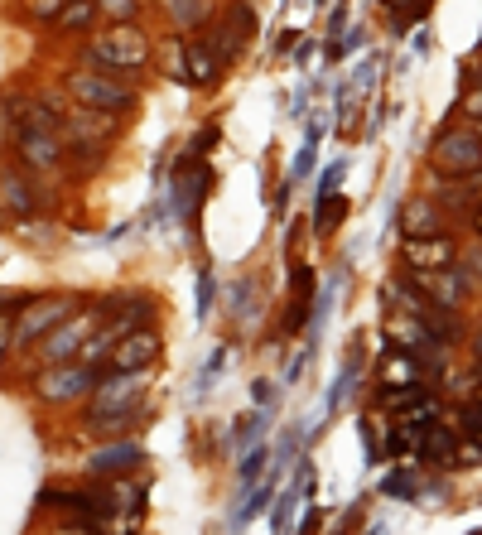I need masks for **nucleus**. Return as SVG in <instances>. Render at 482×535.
Here are the masks:
<instances>
[{
	"mask_svg": "<svg viewBox=\"0 0 482 535\" xmlns=\"http://www.w3.org/2000/svg\"><path fill=\"white\" fill-rule=\"evenodd\" d=\"M381 5L391 10V20H396V25H410L415 15H425L429 0H381Z\"/></svg>",
	"mask_w": 482,
	"mask_h": 535,
	"instance_id": "obj_30",
	"label": "nucleus"
},
{
	"mask_svg": "<svg viewBox=\"0 0 482 535\" xmlns=\"http://www.w3.org/2000/svg\"><path fill=\"white\" fill-rule=\"evenodd\" d=\"M58 160H63L58 135H49V131H20V164H25V169H58Z\"/></svg>",
	"mask_w": 482,
	"mask_h": 535,
	"instance_id": "obj_15",
	"label": "nucleus"
},
{
	"mask_svg": "<svg viewBox=\"0 0 482 535\" xmlns=\"http://www.w3.org/2000/svg\"><path fill=\"white\" fill-rule=\"evenodd\" d=\"M290 280H295V299L314 295V270H309V266H295V275H290Z\"/></svg>",
	"mask_w": 482,
	"mask_h": 535,
	"instance_id": "obj_37",
	"label": "nucleus"
},
{
	"mask_svg": "<svg viewBox=\"0 0 482 535\" xmlns=\"http://www.w3.org/2000/svg\"><path fill=\"white\" fill-rule=\"evenodd\" d=\"M68 92H73L87 111H131L135 107V92L126 82H116V73L78 68V73H68Z\"/></svg>",
	"mask_w": 482,
	"mask_h": 535,
	"instance_id": "obj_2",
	"label": "nucleus"
},
{
	"mask_svg": "<svg viewBox=\"0 0 482 535\" xmlns=\"http://www.w3.org/2000/svg\"><path fill=\"white\" fill-rule=\"evenodd\" d=\"M410 275H415V285H420V290H425L439 309H449V314L458 309V299H463V290H468L463 270H449V266H444V270H410Z\"/></svg>",
	"mask_w": 482,
	"mask_h": 535,
	"instance_id": "obj_12",
	"label": "nucleus"
},
{
	"mask_svg": "<svg viewBox=\"0 0 482 535\" xmlns=\"http://www.w3.org/2000/svg\"><path fill=\"white\" fill-rule=\"evenodd\" d=\"M208 188H213V169H208V164H203V155L193 150V160L174 169V179H169V193H164V198H169L174 217H179V222H188V217L198 213V203H203V193H208Z\"/></svg>",
	"mask_w": 482,
	"mask_h": 535,
	"instance_id": "obj_5",
	"label": "nucleus"
},
{
	"mask_svg": "<svg viewBox=\"0 0 482 535\" xmlns=\"http://www.w3.org/2000/svg\"><path fill=\"white\" fill-rule=\"evenodd\" d=\"M343 169H348V164H333V169H323V179H319V193H314V198H333V188H338V179H343Z\"/></svg>",
	"mask_w": 482,
	"mask_h": 535,
	"instance_id": "obj_36",
	"label": "nucleus"
},
{
	"mask_svg": "<svg viewBox=\"0 0 482 535\" xmlns=\"http://www.w3.org/2000/svg\"><path fill=\"white\" fill-rule=\"evenodd\" d=\"M5 304H15V299H10V295H0V314H5Z\"/></svg>",
	"mask_w": 482,
	"mask_h": 535,
	"instance_id": "obj_46",
	"label": "nucleus"
},
{
	"mask_svg": "<svg viewBox=\"0 0 482 535\" xmlns=\"http://www.w3.org/2000/svg\"><path fill=\"white\" fill-rule=\"evenodd\" d=\"M338 285H343V275H338V280H328V285L319 290V299H314V319H309V348L319 343L323 323H328V314H333V295H338Z\"/></svg>",
	"mask_w": 482,
	"mask_h": 535,
	"instance_id": "obj_24",
	"label": "nucleus"
},
{
	"mask_svg": "<svg viewBox=\"0 0 482 535\" xmlns=\"http://www.w3.org/2000/svg\"><path fill=\"white\" fill-rule=\"evenodd\" d=\"M87 425L97 429V434H107V439H111V434H126V429L135 425V410H126V415H107V420H87Z\"/></svg>",
	"mask_w": 482,
	"mask_h": 535,
	"instance_id": "obj_31",
	"label": "nucleus"
},
{
	"mask_svg": "<svg viewBox=\"0 0 482 535\" xmlns=\"http://www.w3.org/2000/svg\"><path fill=\"white\" fill-rule=\"evenodd\" d=\"M338 217H348V198H338V193H333V198H323L319 213H314V232H319V237H328Z\"/></svg>",
	"mask_w": 482,
	"mask_h": 535,
	"instance_id": "obj_27",
	"label": "nucleus"
},
{
	"mask_svg": "<svg viewBox=\"0 0 482 535\" xmlns=\"http://www.w3.org/2000/svg\"><path fill=\"white\" fill-rule=\"evenodd\" d=\"M92 15H97V0H78V5H63L58 25H63V29H82V25H92Z\"/></svg>",
	"mask_w": 482,
	"mask_h": 535,
	"instance_id": "obj_28",
	"label": "nucleus"
},
{
	"mask_svg": "<svg viewBox=\"0 0 482 535\" xmlns=\"http://www.w3.org/2000/svg\"><path fill=\"white\" fill-rule=\"evenodd\" d=\"M0 203H5L10 213L25 217V213H34V208H39V193H34V188H29L15 169H0Z\"/></svg>",
	"mask_w": 482,
	"mask_h": 535,
	"instance_id": "obj_18",
	"label": "nucleus"
},
{
	"mask_svg": "<svg viewBox=\"0 0 482 535\" xmlns=\"http://www.w3.org/2000/svg\"><path fill=\"white\" fill-rule=\"evenodd\" d=\"M251 396H256V405H275V386L261 376V381H251Z\"/></svg>",
	"mask_w": 482,
	"mask_h": 535,
	"instance_id": "obj_38",
	"label": "nucleus"
},
{
	"mask_svg": "<svg viewBox=\"0 0 482 535\" xmlns=\"http://www.w3.org/2000/svg\"><path fill=\"white\" fill-rule=\"evenodd\" d=\"M227 304H232V319L237 323L251 319V314H256V280H251V275L237 280V285H232V295H227Z\"/></svg>",
	"mask_w": 482,
	"mask_h": 535,
	"instance_id": "obj_25",
	"label": "nucleus"
},
{
	"mask_svg": "<svg viewBox=\"0 0 482 535\" xmlns=\"http://www.w3.org/2000/svg\"><path fill=\"white\" fill-rule=\"evenodd\" d=\"M458 444H463V439H458L454 429H449V425H439V420H434V425L425 429V444H420V458H425V463H458Z\"/></svg>",
	"mask_w": 482,
	"mask_h": 535,
	"instance_id": "obj_17",
	"label": "nucleus"
},
{
	"mask_svg": "<svg viewBox=\"0 0 482 535\" xmlns=\"http://www.w3.org/2000/svg\"><path fill=\"white\" fill-rule=\"evenodd\" d=\"M145 396V372H107L92 391V410L87 420H107V415H126Z\"/></svg>",
	"mask_w": 482,
	"mask_h": 535,
	"instance_id": "obj_4",
	"label": "nucleus"
},
{
	"mask_svg": "<svg viewBox=\"0 0 482 535\" xmlns=\"http://www.w3.org/2000/svg\"><path fill=\"white\" fill-rule=\"evenodd\" d=\"M213 295H217V285H213V270L203 266L198 270V309H193V314H198V323L208 319V314H213Z\"/></svg>",
	"mask_w": 482,
	"mask_h": 535,
	"instance_id": "obj_29",
	"label": "nucleus"
},
{
	"mask_svg": "<svg viewBox=\"0 0 482 535\" xmlns=\"http://www.w3.org/2000/svg\"><path fill=\"white\" fill-rule=\"evenodd\" d=\"M102 376L107 372H97V367H87V362H63V367H49L44 376H34V396L44 405L78 401V396H87Z\"/></svg>",
	"mask_w": 482,
	"mask_h": 535,
	"instance_id": "obj_3",
	"label": "nucleus"
},
{
	"mask_svg": "<svg viewBox=\"0 0 482 535\" xmlns=\"http://www.w3.org/2000/svg\"><path fill=\"white\" fill-rule=\"evenodd\" d=\"M275 497H280V478L270 473V478H261L256 487H251V492H246V502H241L237 516H232V531H241V526H246L251 516H261V511H266Z\"/></svg>",
	"mask_w": 482,
	"mask_h": 535,
	"instance_id": "obj_19",
	"label": "nucleus"
},
{
	"mask_svg": "<svg viewBox=\"0 0 482 535\" xmlns=\"http://www.w3.org/2000/svg\"><path fill=\"white\" fill-rule=\"evenodd\" d=\"M155 362H160V338H155L150 328H140V333H126V338L111 348L107 372H145V367H155Z\"/></svg>",
	"mask_w": 482,
	"mask_h": 535,
	"instance_id": "obj_7",
	"label": "nucleus"
},
{
	"mask_svg": "<svg viewBox=\"0 0 482 535\" xmlns=\"http://www.w3.org/2000/svg\"><path fill=\"white\" fill-rule=\"evenodd\" d=\"M381 497L415 502V497H420V473H415V463H401L396 473H386V478H381Z\"/></svg>",
	"mask_w": 482,
	"mask_h": 535,
	"instance_id": "obj_20",
	"label": "nucleus"
},
{
	"mask_svg": "<svg viewBox=\"0 0 482 535\" xmlns=\"http://www.w3.org/2000/svg\"><path fill=\"white\" fill-rule=\"evenodd\" d=\"M309 362H314V348H304V352H299V357H295V362H290V381H299Z\"/></svg>",
	"mask_w": 482,
	"mask_h": 535,
	"instance_id": "obj_39",
	"label": "nucleus"
},
{
	"mask_svg": "<svg viewBox=\"0 0 482 535\" xmlns=\"http://www.w3.org/2000/svg\"><path fill=\"white\" fill-rule=\"evenodd\" d=\"M54 535H97L92 526H68V531H54Z\"/></svg>",
	"mask_w": 482,
	"mask_h": 535,
	"instance_id": "obj_44",
	"label": "nucleus"
},
{
	"mask_svg": "<svg viewBox=\"0 0 482 535\" xmlns=\"http://www.w3.org/2000/svg\"><path fill=\"white\" fill-rule=\"evenodd\" d=\"M179 58H184V87H213L217 73H222V58L213 54L208 39H184Z\"/></svg>",
	"mask_w": 482,
	"mask_h": 535,
	"instance_id": "obj_10",
	"label": "nucleus"
},
{
	"mask_svg": "<svg viewBox=\"0 0 482 535\" xmlns=\"http://www.w3.org/2000/svg\"><path fill=\"white\" fill-rule=\"evenodd\" d=\"M429 169L444 174V179H468L482 169V140L468 126L463 131H444L429 150Z\"/></svg>",
	"mask_w": 482,
	"mask_h": 535,
	"instance_id": "obj_1",
	"label": "nucleus"
},
{
	"mask_svg": "<svg viewBox=\"0 0 482 535\" xmlns=\"http://www.w3.org/2000/svg\"><path fill=\"white\" fill-rule=\"evenodd\" d=\"M261 434H266V415H261V410H246L237 425H232V449H237V454H251V449L261 444Z\"/></svg>",
	"mask_w": 482,
	"mask_h": 535,
	"instance_id": "obj_21",
	"label": "nucleus"
},
{
	"mask_svg": "<svg viewBox=\"0 0 482 535\" xmlns=\"http://www.w3.org/2000/svg\"><path fill=\"white\" fill-rule=\"evenodd\" d=\"M299 535H319V511H309V516H304V526H299Z\"/></svg>",
	"mask_w": 482,
	"mask_h": 535,
	"instance_id": "obj_41",
	"label": "nucleus"
},
{
	"mask_svg": "<svg viewBox=\"0 0 482 535\" xmlns=\"http://www.w3.org/2000/svg\"><path fill=\"white\" fill-rule=\"evenodd\" d=\"M362 39H367V34H362V29H352V39L343 44V54H357V49H362Z\"/></svg>",
	"mask_w": 482,
	"mask_h": 535,
	"instance_id": "obj_43",
	"label": "nucleus"
},
{
	"mask_svg": "<svg viewBox=\"0 0 482 535\" xmlns=\"http://www.w3.org/2000/svg\"><path fill=\"white\" fill-rule=\"evenodd\" d=\"M478 58H482V49H478Z\"/></svg>",
	"mask_w": 482,
	"mask_h": 535,
	"instance_id": "obj_50",
	"label": "nucleus"
},
{
	"mask_svg": "<svg viewBox=\"0 0 482 535\" xmlns=\"http://www.w3.org/2000/svg\"><path fill=\"white\" fill-rule=\"evenodd\" d=\"M468 131H473V135L482 140V116H468Z\"/></svg>",
	"mask_w": 482,
	"mask_h": 535,
	"instance_id": "obj_45",
	"label": "nucleus"
},
{
	"mask_svg": "<svg viewBox=\"0 0 482 535\" xmlns=\"http://www.w3.org/2000/svg\"><path fill=\"white\" fill-rule=\"evenodd\" d=\"M68 309H73V299H44V304L25 309V319H20V328H15V348H34L39 333H49L54 323L68 319Z\"/></svg>",
	"mask_w": 482,
	"mask_h": 535,
	"instance_id": "obj_11",
	"label": "nucleus"
},
{
	"mask_svg": "<svg viewBox=\"0 0 482 535\" xmlns=\"http://www.w3.org/2000/svg\"><path fill=\"white\" fill-rule=\"evenodd\" d=\"M463 280H468V290H478L482 285V246H473V251H463Z\"/></svg>",
	"mask_w": 482,
	"mask_h": 535,
	"instance_id": "obj_32",
	"label": "nucleus"
},
{
	"mask_svg": "<svg viewBox=\"0 0 482 535\" xmlns=\"http://www.w3.org/2000/svg\"><path fill=\"white\" fill-rule=\"evenodd\" d=\"M295 507H299V487H285V492L275 497V511H270L275 535H290V516H295Z\"/></svg>",
	"mask_w": 482,
	"mask_h": 535,
	"instance_id": "obj_26",
	"label": "nucleus"
},
{
	"mask_svg": "<svg viewBox=\"0 0 482 535\" xmlns=\"http://www.w3.org/2000/svg\"><path fill=\"white\" fill-rule=\"evenodd\" d=\"M420 372H425V362H420L415 352L391 348L386 362H381V391H386V386H391V391H396V386H420V381H425Z\"/></svg>",
	"mask_w": 482,
	"mask_h": 535,
	"instance_id": "obj_16",
	"label": "nucleus"
},
{
	"mask_svg": "<svg viewBox=\"0 0 482 535\" xmlns=\"http://www.w3.org/2000/svg\"><path fill=\"white\" fill-rule=\"evenodd\" d=\"M150 314H155V299H131V304H126V314L111 323V333H116V338H126V333H140Z\"/></svg>",
	"mask_w": 482,
	"mask_h": 535,
	"instance_id": "obj_23",
	"label": "nucleus"
},
{
	"mask_svg": "<svg viewBox=\"0 0 482 535\" xmlns=\"http://www.w3.org/2000/svg\"><path fill=\"white\" fill-rule=\"evenodd\" d=\"M444 222H449V213L434 198H410L401 213V232L405 237H444Z\"/></svg>",
	"mask_w": 482,
	"mask_h": 535,
	"instance_id": "obj_13",
	"label": "nucleus"
},
{
	"mask_svg": "<svg viewBox=\"0 0 482 535\" xmlns=\"http://www.w3.org/2000/svg\"><path fill=\"white\" fill-rule=\"evenodd\" d=\"M401 256L410 270H444V266H454L458 246L454 237H405Z\"/></svg>",
	"mask_w": 482,
	"mask_h": 535,
	"instance_id": "obj_9",
	"label": "nucleus"
},
{
	"mask_svg": "<svg viewBox=\"0 0 482 535\" xmlns=\"http://www.w3.org/2000/svg\"><path fill=\"white\" fill-rule=\"evenodd\" d=\"M15 348V333H10V323L0 319V362H5V352Z\"/></svg>",
	"mask_w": 482,
	"mask_h": 535,
	"instance_id": "obj_40",
	"label": "nucleus"
},
{
	"mask_svg": "<svg viewBox=\"0 0 482 535\" xmlns=\"http://www.w3.org/2000/svg\"><path fill=\"white\" fill-rule=\"evenodd\" d=\"M164 5H174V0H164Z\"/></svg>",
	"mask_w": 482,
	"mask_h": 535,
	"instance_id": "obj_49",
	"label": "nucleus"
},
{
	"mask_svg": "<svg viewBox=\"0 0 482 535\" xmlns=\"http://www.w3.org/2000/svg\"><path fill=\"white\" fill-rule=\"evenodd\" d=\"M97 10H102V15H111V20H121V25H126V20H135V0H97Z\"/></svg>",
	"mask_w": 482,
	"mask_h": 535,
	"instance_id": "obj_33",
	"label": "nucleus"
},
{
	"mask_svg": "<svg viewBox=\"0 0 482 535\" xmlns=\"http://www.w3.org/2000/svg\"><path fill=\"white\" fill-rule=\"evenodd\" d=\"M266 463H270V449H266V444H256L251 454H241V463H237V482H241V492H251V487L261 482V473H266Z\"/></svg>",
	"mask_w": 482,
	"mask_h": 535,
	"instance_id": "obj_22",
	"label": "nucleus"
},
{
	"mask_svg": "<svg viewBox=\"0 0 482 535\" xmlns=\"http://www.w3.org/2000/svg\"><path fill=\"white\" fill-rule=\"evenodd\" d=\"M87 58L102 63V68H140L150 58V44L140 39V29L121 25V29H111V34H102V39H92Z\"/></svg>",
	"mask_w": 482,
	"mask_h": 535,
	"instance_id": "obj_6",
	"label": "nucleus"
},
{
	"mask_svg": "<svg viewBox=\"0 0 482 535\" xmlns=\"http://www.w3.org/2000/svg\"><path fill=\"white\" fill-rule=\"evenodd\" d=\"M87 328H92V319H63L44 338V348H39V362L44 367H63V362H73L82 348H87Z\"/></svg>",
	"mask_w": 482,
	"mask_h": 535,
	"instance_id": "obj_8",
	"label": "nucleus"
},
{
	"mask_svg": "<svg viewBox=\"0 0 482 535\" xmlns=\"http://www.w3.org/2000/svg\"><path fill=\"white\" fill-rule=\"evenodd\" d=\"M367 535H386V526H372V531H367Z\"/></svg>",
	"mask_w": 482,
	"mask_h": 535,
	"instance_id": "obj_47",
	"label": "nucleus"
},
{
	"mask_svg": "<svg viewBox=\"0 0 482 535\" xmlns=\"http://www.w3.org/2000/svg\"><path fill=\"white\" fill-rule=\"evenodd\" d=\"M478 237H482V208H478Z\"/></svg>",
	"mask_w": 482,
	"mask_h": 535,
	"instance_id": "obj_48",
	"label": "nucleus"
},
{
	"mask_svg": "<svg viewBox=\"0 0 482 535\" xmlns=\"http://www.w3.org/2000/svg\"><path fill=\"white\" fill-rule=\"evenodd\" d=\"M434 44H429V29H415V54H429Z\"/></svg>",
	"mask_w": 482,
	"mask_h": 535,
	"instance_id": "obj_42",
	"label": "nucleus"
},
{
	"mask_svg": "<svg viewBox=\"0 0 482 535\" xmlns=\"http://www.w3.org/2000/svg\"><path fill=\"white\" fill-rule=\"evenodd\" d=\"M29 15H39V20H58L63 15V0H25Z\"/></svg>",
	"mask_w": 482,
	"mask_h": 535,
	"instance_id": "obj_35",
	"label": "nucleus"
},
{
	"mask_svg": "<svg viewBox=\"0 0 482 535\" xmlns=\"http://www.w3.org/2000/svg\"><path fill=\"white\" fill-rule=\"evenodd\" d=\"M135 463H145V449L140 444H131V439H121V444H107V449H97L92 454V473H102V478H126Z\"/></svg>",
	"mask_w": 482,
	"mask_h": 535,
	"instance_id": "obj_14",
	"label": "nucleus"
},
{
	"mask_svg": "<svg viewBox=\"0 0 482 535\" xmlns=\"http://www.w3.org/2000/svg\"><path fill=\"white\" fill-rule=\"evenodd\" d=\"M222 362H227V348H217L213 357H208V367H203V376H198V396H208V386H213V376L222 372Z\"/></svg>",
	"mask_w": 482,
	"mask_h": 535,
	"instance_id": "obj_34",
	"label": "nucleus"
}]
</instances>
